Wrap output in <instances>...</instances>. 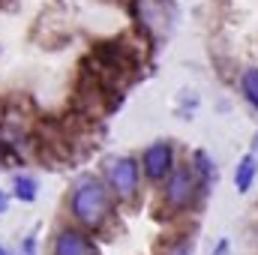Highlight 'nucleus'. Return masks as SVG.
<instances>
[{
	"instance_id": "f257e3e1",
	"label": "nucleus",
	"mask_w": 258,
	"mask_h": 255,
	"mask_svg": "<svg viewBox=\"0 0 258 255\" xmlns=\"http://www.w3.org/2000/svg\"><path fill=\"white\" fill-rule=\"evenodd\" d=\"M69 207H72V216L87 225V228H99L108 213H111V198L108 189L96 180V177H81L75 186H72V198H69Z\"/></svg>"
},
{
	"instance_id": "f03ea898",
	"label": "nucleus",
	"mask_w": 258,
	"mask_h": 255,
	"mask_svg": "<svg viewBox=\"0 0 258 255\" xmlns=\"http://www.w3.org/2000/svg\"><path fill=\"white\" fill-rule=\"evenodd\" d=\"M105 174H108V183L117 198H132L138 189V165L135 159L129 156H111L105 162Z\"/></svg>"
},
{
	"instance_id": "7ed1b4c3",
	"label": "nucleus",
	"mask_w": 258,
	"mask_h": 255,
	"mask_svg": "<svg viewBox=\"0 0 258 255\" xmlns=\"http://www.w3.org/2000/svg\"><path fill=\"white\" fill-rule=\"evenodd\" d=\"M195 198V174L183 165V168H174L168 183H165V204L174 207V210H183L189 207Z\"/></svg>"
},
{
	"instance_id": "20e7f679",
	"label": "nucleus",
	"mask_w": 258,
	"mask_h": 255,
	"mask_svg": "<svg viewBox=\"0 0 258 255\" xmlns=\"http://www.w3.org/2000/svg\"><path fill=\"white\" fill-rule=\"evenodd\" d=\"M54 255H99V252H96V246L84 234H78L72 228H63L54 237Z\"/></svg>"
},
{
	"instance_id": "39448f33",
	"label": "nucleus",
	"mask_w": 258,
	"mask_h": 255,
	"mask_svg": "<svg viewBox=\"0 0 258 255\" xmlns=\"http://www.w3.org/2000/svg\"><path fill=\"white\" fill-rule=\"evenodd\" d=\"M144 171H147V177H153V180H159V177H165L168 171H171V147L168 144H150L147 150H144Z\"/></svg>"
},
{
	"instance_id": "423d86ee",
	"label": "nucleus",
	"mask_w": 258,
	"mask_h": 255,
	"mask_svg": "<svg viewBox=\"0 0 258 255\" xmlns=\"http://www.w3.org/2000/svg\"><path fill=\"white\" fill-rule=\"evenodd\" d=\"M255 171H258V159L252 153L243 156L240 165H237V171H234V186H237V192H249L252 180H255Z\"/></svg>"
},
{
	"instance_id": "0eeeda50",
	"label": "nucleus",
	"mask_w": 258,
	"mask_h": 255,
	"mask_svg": "<svg viewBox=\"0 0 258 255\" xmlns=\"http://www.w3.org/2000/svg\"><path fill=\"white\" fill-rule=\"evenodd\" d=\"M240 87H243V96L249 99V105H255V108H258V69H255V66L243 72Z\"/></svg>"
},
{
	"instance_id": "6e6552de",
	"label": "nucleus",
	"mask_w": 258,
	"mask_h": 255,
	"mask_svg": "<svg viewBox=\"0 0 258 255\" xmlns=\"http://www.w3.org/2000/svg\"><path fill=\"white\" fill-rule=\"evenodd\" d=\"M15 195H18L21 201H33V198H36V180L27 177V174H18V177H15Z\"/></svg>"
},
{
	"instance_id": "1a4fd4ad",
	"label": "nucleus",
	"mask_w": 258,
	"mask_h": 255,
	"mask_svg": "<svg viewBox=\"0 0 258 255\" xmlns=\"http://www.w3.org/2000/svg\"><path fill=\"white\" fill-rule=\"evenodd\" d=\"M195 162L201 165V168H198V171H201V177H210V174H213V162H210V156H207L204 150H198V153H195Z\"/></svg>"
},
{
	"instance_id": "9d476101",
	"label": "nucleus",
	"mask_w": 258,
	"mask_h": 255,
	"mask_svg": "<svg viewBox=\"0 0 258 255\" xmlns=\"http://www.w3.org/2000/svg\"><path fill=\"white\" fill-rule=\"evenodd\" d=\"M165 255H192V243L189 240H177V243H171Z\"/></svg>"
},
{
	"instance_id": "9b49d317",
	"label": "nucleus",
	"mask_w": 258,
	"mask_h": 255,
	"mask_svg": "<svg viewBox=\"0 0 258 255\" xmlns=\"http://www.w3.org/2000/svg\"><path fill=\"white\" fill-rule=\"evenodd\" d=\"M6 207H9V198L3 195V189H0V213H6Z\"/></svg>"
},
{
	"instance_id": "f8f14e48",
	"label": "nucleus",
	"mask_w": 258,
	"mask_h": 255,
	"mask_svg": "<svg viewBox=\"0 0 258 255\" xmlns=\"http://www.w3.org/2000/svg\"><path fill=\"white\" fill-rule=\"evenodd\" d=\"M0 255H6V249H3V246H0Z\"/></svg>"
},
{
	"instance_id": "ddd939ff",
	"label": "nucleus",
	"mask_w": 258,
	"mask_h": 255,
	"mask_svg": "<svg viewBox=\"0 0 258 255\" xmlns=\"http://www.w3.org/2000/svg\"><path fill=\"white\" fill-rule=\"evenodd\" d=\"M255 147H258V132H255Z\"/></svg>"
}]
</instances>
